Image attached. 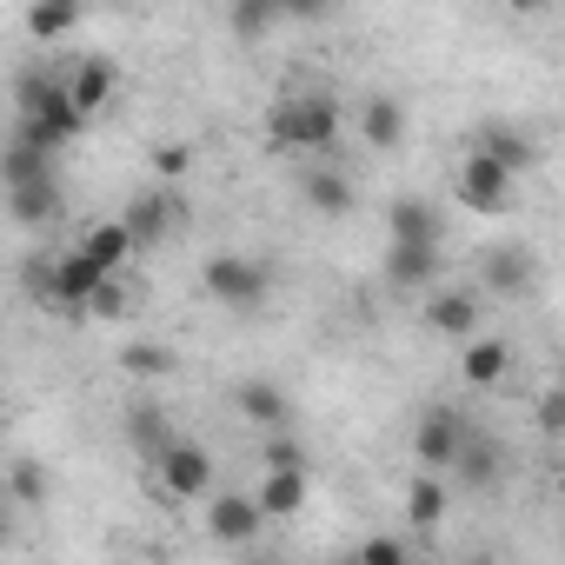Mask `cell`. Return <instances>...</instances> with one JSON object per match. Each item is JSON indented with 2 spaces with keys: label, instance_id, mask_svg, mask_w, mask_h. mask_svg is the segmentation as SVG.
<instances>
[{
  "label": "cell",
  "instance_id": "cell-1",
  "mask_svg": "<svg viewBox=\"0 0 565 565\" xmlns=\"http://www.w3.org/2000/svg\"><path fill=\"white\" fill-rule=\"evenodd\" d=\"M81 127H87V120L74 114L67 81H54V74H21V87H14V140H28V147H41V153H61Z\"/></svg>",
  "mask_w": 565,
  "mask_h": 565
},
{
  "label": "cell",
  "instance_id": "cell-2",
  "mask_svg": "<svg viewBox=\"0 0 565 565\" xmlns=\"http://www.w3.org/2000/svg\"><path fill=\"white\" fill-rule=\"evenodd\" d=\"M0 173H8V213H14V226L41 233V226H54V220H61L54 153H41V147L14 140V147H8V160H0Z\"/></svg>",
  "mask_w": 565,
  "mask_h": 565
},
{
  "label": "cell",
  "instance_id": "cell-3",
  "mask_svg": "<svg viewBox=\"0 0 565 565\" xmlns=\"http://www.w3.org/2000/svg\"><path fill=\"white\" fill-rule=\"evenodd\" d=\"M266 140L279 153H327L340 147V107L327 94H287L266 114Z\"/></svg>",
  "mask_w": 565,
  "mask_h": 565
},
{
  "label": "cell",
  "instance_id": "cell-4",
  "mask_svg": "<svg viewBox=\"0 0 565 565\" xmlns=\"http://www.w3.org/2000/svg\"><path fill=\"white\" fill-rule=\"evenodd\" d=\"M206 294H213L226 313H259V307L273 300V273H266V259L213 253V259H206Z\"/></svg>",
  "mask_w": 565,
  "mask_h": 565
},
{
  "label": "cell",
  "instance_id": "cell-5",
  "mask_svg": "<svg viewBox=\"0 0 565 565\" xmlns=\"http://www.w3.org/2000/svg\"><path fill=\"white\" fill-rule=\"evenodd\" d=\"M452 193H459V206L466 213H512V200H519V173L505 167V160H492V153H466L459 160V180H452Z\"/></svg>",
  "mask_w": 565,
  "mask_h": 565
},
{
  "label": "cell",
  "instance_id": "cell-6",
  "mask_svg": "<svg viewBox=\"0 0 565 565\" xmlns=\"http://www.w3.org/2000/svg\"><path fill=\"white\" fill-rule=\"evenodd\" d=\"M153 472H160V492L167 499H206L213 492V452L206 446H193V439H167L160 452H153Z\"/></svg>",
  "mask_w": 565,
  "mask_h": 565
},
{
  "label": "cell",
  "instance_id": "cell-7",
  "mask_svg": "<svg viewBox=\"0 0 565 565\" xmlns=\"http://www.w3.org/2000/svg\"><path fill=\"white\" fill-rule=\"evenodd\" d=\"M180 220H186V206H180V193H173V186H147V193H134V200H127V213H120V226H127L134 253L167 246V233H173Z\"/></svg>",
  "mask_w": 565,
  "mask_h": 565
},
{
  "label": "cell",
  "instance_id": "cell-8",
  "mask_svg": "<svg viewBox=\"0 0 565 565\" xmlns=\"http://www.w3.org/2000/svg\"><path fill=\"white\" fill-rule=\"evenodd\" d=\"M466 433H472V426H466L459 406H426V413H419V433H413V459H419L426 472H446L452 452L466 446Z\"/></svg>",
  "mask_w": 565,
  "mask_h": 565
},
{
  "label": "cell",
  "instance_id": "cell-9",
  "mask_svg": "<svg viewBox=\"0 0 565 565\" xmlns=\"http://www.w3.org/2000/svg\"><path fill=\"white\" fill-rule=\"evenodd\" d=\"M532 279H539V259H532V246H519V239H499V246L486 253V294H499V300H525V294H532Z\"/></svg>",
  "mask_w": 565,
  "mask_h": 565
},
{
  "label": "cell",
  "instance_id": "cell-10",
  "mask_svg": "<svg viewBox=\"0 0 565 565\" xmlns=\"http://www.w3.org/2000/svg\"><path fill=\"white\" fill-rule=\"evenodd\" d=\"M259 525H266V512H259L253 492H213V505H206V532H213L220 545H253Z\"/></svg>",
  "mask_w": 565,
  "mask_h": 565
},
{
  "label": "cell",
  "instance_id": "cell-11",
  "mask_svg": "<svg viewBox=\"0 0 565 565\" xmlns=\"http://www.w3.org/2000/svg\"><path fill=\"white\" fill-rule=\"evenodd\" d=\"M114 94H120V67H114L107 54H87V61L67 74V100H74V114H81V120H94Z\"/></svg>",
  "mask_w": 565,
  "mask_h": 565
},
{
  "label": "cell",
  "instance_id": "cell-12",
  "mask_svg": "<svg viewBox=\"0 0 565 565\" xmlns=\"http://www.w3.org/2000/svg\"><path fill=\"white\" fill-rule=\"evenodd\" d=\"M459 380H466V386H479V393H492L499 380H512V347H505V340H492V333L459 340Z\"/></svg>",
  "mask_w": 565,
  "mask_h": 565
},
{
  "label": "cell",
  "instance_id": "cell-13",
  "mask_svg": "<svg viewBox=\"0 0 565 565\" xmlns=\"http://www.w3.org/2000/svg\"><path fill=\"white\" fill-rule=\"evenodd\" d=\"M386 233H393V239H406V246H439V239H446V220H439V206H433V200L399 193V200L386 206Z\"/></svg>",
  "mask_w": 565,
  "mask_h": 565
},
{
  "label": "cell",
  "instance_id": "cell-14",
  "mask_svg": "<svg viewBox=\"0 0 565 565\" xmlns=\"http://www.w3.org/2000/svg\"><path fill=\"white\" fill-rule=\"evenodd\" d=\"M307 492H313L307 466H266V486L253 499H259L266 519H294V512H307Z\"/></svg>",
  "mask_w": 565,
  "mask_h": 565
},
{
  "label": "cell",
  "instance_id": "cell-15",
  "mask_svg": "<svg viewBox=\"0 0 565 565\" xmlns=\"http://www.w3.org/2000/svg\"><path fill=\"white\" fill-rule=\"evenodd\" d=\"M446 472H459V492H492V486H499V472H505V452H499L492 439L466 433V446L452 452V466H446Z\"/></svg>",
  "mask_w": 565,
  "mask_h": 565
},
{
  "label": "cell",
  "instance_id": "cell-16",
  "mask_svg": "<svg viewBox=\"0 0 565 565\" xmlns=\"http://www.w3.org/2000/svg\"><path fill=\"white\" fill-rule=\"evenodd\" d=\"M386 279L399 294H426L433 279H439V246H406V239H393L386 246Z\"/></svg>",
  "mask_w": 565,
  "mask_h": 565
},
{
  "label": "cell",
  "instance_id": "cell-17",
  "mask_svg": "<svg viewBox=\"0 0 565 565\" xmlns=\"http://www.w3.org/2000/svg\"><path fill=\"white\" fill-rule=\"evenodd\" d=\"M233 406H239V419H253V426H287V413H294L287 386H273V380H239V386H233Z\"/></svg>",
  "mask_w": 565,
  "mask_h": 565
},
{
  "label": "cell",
  "instance_id": "cell-18",
  "mask_svg": "<svg viewBox=\"0 0 565 565\" xmlns=\"http://www.w3.org/2000/svg\"><path fill=\"white\" fill-rule=\"evenodd\" d=\"M360 140H366L373 153H393V147L406 140V107H399L393 94H373V100L360 107Z\"/></svg>",
  "mask_w": 565,
  "mask_h": 565
},
{
  "label": "cell",
  "instance_id": "cell-19",
  "mask_svg": "<svg viewBox=\"0 0 565 565\" xmlns=\"http://www.w3.org/2000/svg\"><path fill=\"white\" fill-rule=\"evenodd\" d=\"M426 327L446 333V340H472L479 333V300L472 294H433L426 300Z\"/></svg>",
  "mask_w": 565,
  "mask_h": 565
},
{
  "label": "cell",
  "instance_id": "cell-20",
  "mask_svg": "<svg viewBox=\"0 0 565 565\" xmlns=\"http://www.w3.org/2000/svg\"><path fill=\"white\" fill-rule=\"evenodd\" d=\"M446 512H452V486H446L439 472H426V466H419V479L406 486V519H413L419 532H433Z\"/></svg>",
  "mask_w": 565,
  "mask_h": 565
},
{
  "label": "cell",
  "instance_id": "cell-21",
  "mask_svg": "<svg viewBox=\"0 0 565 565\" xmlns=\"http://www.w3.org/2000/svg\"><path fill=\"white\" fill-rule=\"evenodd\" d=\"M87 21V0H28V34L34 41H67Z\"/></svg>",
  "mask_w": 565,
  "mask_h": 565
},
{
  "label": "cell",
  "instance_id": "cell-22",
  "mask_svg": "<svg viewBox=\"0 0 565 565\" xmlns=\"http://www.w3.org/2000/svg\"><path fill=\"white\" fill-rule=\"evenodd\" d=\"M479 153H492V160H505L512 173H525L532 160H539V147L519 134V127H505V120H492V127H479V140H472Z\"/></svg>",
  "mask_w": 565,
  "mask_h": 565
},
{
  "label": "cell",
  "instance_id": "cell-23",
  "mask_svg": "<svg viewBox=\"0 0 565 565\" xmlns=\"http://www.w3.org/2000/svg\"><path fill=\"white\" fill-rule=\"evenodd\" d=\"M81 253H87V259H100L107 273H120V266L134 259V239H127V226H120V220H100V226H87Z\"/></svg>",
  "mask_w": 565,
  "mask_h": 565
},
{
  "label": "cell",
  "instance_id": "cell-24",
  "mask_svg": "<svg viewBox=\"0 0 565 565\" xmlns=\"http://www.w3.org/2000/svg\"><path fill=\"white\" fill-rule=\"evenodd\" d=\"M300 200H307L313 213H347V206H353V186H347V173L320 167V173H307V180H300Z\"/></svg>",
  "mask_w": 565,
  "mask_h": 565
},
{
  "label": "cell",
  "instance_id": "cell-25",
  "mask_svg": "<svg viewBox=\"0 0 565 565\" xmlns=\"http://www.w3.org/2000/svg\"><path fill=\"white\" fill-rule=\"evenodd\" d=\"M127 439H134V452H140V459L153 466V452H160V446H167L173 433H167V419H160V406H147V399H140V406L127 413Z\"/></svg>",
  "mask_w": 565,
  "mask_h": 565
},
{
  "label": "cell",
  "instance_id": "cell-26",
  "mask_svg": "<svg viewBox=\"0 0 565 565\" xmlns=\"http://www.w3.org/2000/svg\"><path fill=\"white\" fill-rule=\"evenodd\" d=\"M273 21H287V8H279V0H233V34H239V41H266Z\"/></svg>",
  "mask_w": 565,
  "mask_h": 565
},
{
  "label": "cell",
  "instance_id": "cell-27",
  "mask_svg": "<svg viewBox=\"0 0 565 565\" xmlns=\"http://www.w3.org/2000/svg\"><path fill=\"white\" fill-rule=\"evenodd\" d=\"M120 373H134V380H160V373H173V353L153 347V340H140V347L120 353Z\"/></svg>",
  "mask_w": 565,
  "mask_h": 565
},
{
  "label": "cell",
  "instance_id": "cell-28",
  "mask_svg": "<svg viewBox=\"0 0 565 565\" xmlns=\"http://www.w3.org/2000/svg\"><path fill=\"white\" fill-rule=\"evenodd\" d=\"M87 313H94V320H120V313H127V287H120V273H107V279H100V294L87 300Z\"/></svg>",
  "mask_w": 565,
  "mask_h": 565
},
{
  "label": "cell",
  "instance_id": "cell-29",
  "mask_svg": "<svg viewBox=\"0 0 565 565\" xmlns=\"http://www.w3.org/2000/svg\"><path fill=\"white\" fill-rule=\"evenodd\" d=\"M14 499H21V505H41V499H47V466L28 459V466L14 472Z\"/></svg>",
  "mask_w": 565,
  "mask_h": 565
},
{
  "label": "cell",
  "instance_id": "cell-30",
  "mask_svg": "<svg viewBox=\"0 0 565 565\" xmlns=\"http://www.w3.org/2000/svg\"><path fill=\"white\" fill-rule=\"evenodd\" d=\"M360 558H366V565H399V558H406V539H366Z\"/></svg>",
  "mask_w": 565,
  "mask_h": 565
},
{
  "label": "cell",
  "instance_id": "cell-31",
  "mask_svg": "<svg viewBox=\"0 0 565 565\" xmlns=\"http://www.w3.org/2000/svg\"><path fill=\"white\" fill-rule=\"evenodd\" d=\"M259 459H266V466H307V446H300V439H287V433H279V439H273V446H266Z\"/></svg>",
  "mask_w": 565,
  "mask_h": 565
},
{
  "label": "cell",
  "instance_id": "cell-32",
  "mask_svg": "<svg viewBox=\"0 0 565 565\" xmlns=\"http://www.w3.org/2000/svg\"><path fill=\"white\" fill-rule=\"evenodd\" d=\"M279 8H287L294 21H327V14H333V0H279Z\"/></svg>",
  "mask_w": 565,
  "mask_h": 565
},
{
  "label": "cell",
  "instance_id": "cell-33",
  "mask_svg": "<svg viewBox=\"0 0 565 565\" xmlns=\"http://www.w3.org/2000/svg\"><path fill=\"white\" fill-rule=\"evenodd\" d=\"M505 8H512V14H539V8H545V0H505Z\"/></svg>",
  "mask_w": 565,
  "mask_h": 565
},
{
  "label": "cell",
  "instance_id": "cell-34",
  "mask_svg": "<svg viewBox=\"0 0 565 565\" xmlns=\"http://www.w3.org/2000/svg\"><path fill=\"white\" fill-rule=\"evenodd\" d=\"M0 539H8V492H0Z\"/></svg>",
  "mask_w": 565,
  "mask_h": 565
}]
</instances>
